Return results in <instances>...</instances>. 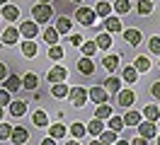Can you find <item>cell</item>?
Segmentation results:
<instances>
[{"label": "cell", "instance_id": "6da1fadb", "mask_svg": "<svg viewBox=\"0 0 160 145\" xmlns=\"http://www.w3.org/2000/svg\"><path fill=\"white\" fill-rule=\"evenodd\" d=\"M53 15V10H51V2H39V5H32V17L37 24H46Z\"/></svg>", "mask_w": 160, "mask_h": 145}, {"label": "cell", "instance_id": "7a4b0ae2", "mask_svg": "<svg viewBox=\"0 0 160 145\" xmlns=\"http://www.w3.org/2000/svg\"><path fill=\"white\" fill-rule=\"evenodd\" d=\"M95 10H90V7H78L75 10V19H78L82 27H95Z\"/></svg>", "mask_w": 160, "mask_h": 145}, {"label": "cell", "instance_id": "3957f363", "mask_svg": "<svg viewBox=\"0 0 160 145\" xmlns=\"http://www.w3.org/2000/svg\"><path fill=\"white\" fill-rule=\"evenodd\" d=\"M68 97L70 102H73V106H85V102H88V89L85 87H73V89H68Z\"/></svg>", "mask_w": 160, "mask_h": 145}, {"label": "cell", "instance_id": "277c9868", "mask_svg": "<svg viewBox=\"0 0 160 145\" xmlns=\"http://www.w3.org/2000/svg\"><path fill=\"white\" fill-rule=\"evenodd\" d=\"M133 102H136V94H133L131 89H119V92H117V104H119V106L129 109Z\"/></svg>", "mask_w": 160, "mask_h": 145}, {"label": "cell", "instance_id": "5b68a950", "mask_svg": "<svg viewBox=\"0 0 160 145\" xmlns=\"http://www.w3.org/2000/svg\"><path fill=\"white\" fill-rule=\"evenodd\" d=\"M88 99H92L95 104H104V102H109V94H107L104 87H92L88 92Z\"/></svg>", "mask_w": 160, "mask_h": 145}, {"label": "cell", "instance_id": "8992f818", "mask_svg": "<svg viewBox=\"0 0 160 145\" xmlns=\"http://www.w3.org/2000/svg\"><path fill=\"white\" fill-rule=\"evenodd\" d=\"M121 34H124V41H126L129 46H141V41H143L138 29H124Z\"/></svg>", "mask_w": 160, "mask_h": 145}, {"label": "cell", "instance_id": "52a82bcc", "mask_svg": "<svg viewBox=\"0 0 160 145\" xmlns=\"http://www.w3.org/2000/svg\"><path fill=\"white\" fill-rule=\"evenodd\" d=\"M20 34L24 39H34L37 36V34H39V24H37V22H22V27H20Z\"/></svg>", "mask_w": 160, "mask_h": 145}, {"label": "cell", "instance_id": "ba28073f", "mask_svg": "<svg viewBox=\"0 0 160 145\" xmlns=\"http://www.w3.org/2000/svg\"><path fill=\"white\" fill-rule=\"evenodd\" d=\"M66 75H68V70H66L63 65H56V68L49 70L46 80H49V82H66Z\"/></svg>", "mask_w": 160, "mask_h": 145}, {"label": "cell", "instance_id": "9c48e42d", "mask_svg": "<svg viewBox=\"0 0 160 145\" xmlns=\"http://www.w3.org/2000/svg\"><path fill=\"white\" fill-rule=\"evenodd\" d=\"M10 140H12L15 145H24L27 140H29V133H27V128H22V126L12 128V133H10Z\"/></svg>", "mask_w": 160, "mask_h": 145}, {"label": "cell", "instance_id": "30bf717a", "mask_svg": "<svg viewBox=\"0 0 160 145\" xmlns=\"http://www.w3.org/2000/svg\"><path fill=\"white\" fill-rule=\"evenodd\" d=\"M138 133H141V138H146V140L155 138V123H153V121H141L138 123Z\"/></svg>", "mask_w": 160, "mask_h": 145}, {"label": "cell", "instance_id": "8fae6325", "mask_svg": "<svg viewBox=\"0 0 160 145\" xmlns=\"http://www.w3.org/2000/svg\"><path fill=\"white\" fill-rule=\"evenodd\" d=\"M17 39H20V29L8 27L5 31H2V44H5V46H12V44H17Z\"/></svg>", "mask_w": 160, "mask_h": 145}, {"label": "cell", "instance_id": "7c38bea8", "mask_svg": "<svg viewBox=\"0 0 160 145\" xmlns=\"http://www.w3.org/2000/svg\"><path fill=\"white\" fill-rule=\"evenodd\" d=\"M78 70L82 73V75H92V73H95V63H92V58L90 56H82L78 60Z\"/></svg>", "mask_w": 160, "mask_h": 145}, {"label": "cell", "instance_id": "4fadbf2b", "mask_svg": "<svg viewBox=\"0 0 160 145\" xmlns=\"http://www.w3.org/2000/svg\"><path fill=\"white\" fill-rule=\"evenodd\" d=\"M10 116H24L27 114V102H22V99H17V102H10Z\"/></svg>", "mask_w": 160, "mask_h": 145}, {"label": "cell", "instance_id": "5bb4252c", "mask_svg": "<svg viewBox=\"0 0 160 145\" xmlns=\"http://www.w3.org/2000/svg\"><path fill=\"white\" fill-rule=\"evenodd\" d=\"M2 85H5V89H8V92L12 94V92H17V89L22 87V80H20L17 75H8V77H5V82H2Z\"/></svg>", "mask_w": 160, "mask_h": 145}, {"label": "cell", "instance_id": "9a60e30c", "mask_svg": "<svg viewBox=\"0 0 160 145\" xmlns=\"http://www.w3.org/2000/svg\"><path fill=\"white\" fill-rule=\"evenodd\" d=\"M2 17L8 19V22H15V19L20 17V7L17 5H2Z\"/></svg>", "mask_w": 160, "mask_h": 145}, {"label": "cell", "instance_id": "2e32d148", "mask_svg": "<svg viewBox=\"0 0 160 145\" xmlns=\"http://www.w3.org/2000/svg\"><path fill=\"white\" fill-rule=\"evenodd\" d=\"M104 29H107L109 34H117V31H121V22H119V17H104Z\"/></svg>", "mask_w": 160, "mask_h": 145}, {"label": "cell", "instance_id": "e0dca14e", "mask_svg": "<svg viewBox=\"0 0 160 145\" xmlns=\"http://www.w3.org/2000/svg\"><path fill=\"white\" fill-rule=\"evenodd\" d=\"M121 118H124V126H129V128H133V126L141 123V114L138 111H126Z\"/></svg>", "mask_w": 160, "mask_h": 145}, {"label": "cell", "instance_id": "ac0fdd59", "mask_svg": "<svg viewBox=\"0 0 160 145\" xmlns=\"http://www.w3.org/2000/svg\"><path fill=\"white\" fill-rule=\"evenodd\" d=\"M51 94L56 97V99L68 97V85H66V82H53V87H51Z\"/></svg>", "mask_w": 160, "mask_h": 145}, {"label": "cell", "instance_id": "d6986e66", "mask_svg": "<svg viewBox=\"0 0 160 145\" xmlns=\"http://www.w3.org/2000/svg\"><path fill=\"white\" fill-rule=\"evenodd\" d=\"M104 89L112 92V94H117V92L121 89V80L119 77H107V80H104Z\"/></svg>", "mask_w": 160, "mask_h": 145}, {"label": "cell", "instance_id": "ffe728a7", "mask_svg": "<svg viewBox=\"0 0 160 145\" xmlns=\"http://www.w3.org/2000/svg\"><path fill=\"white\" fill-rule=\"evenodd\" d=\"M95 44H97V48H102V51H107V48L112 46V34H109V31H104V34H100V36L95 39Z\"/></svg>", "mask_w": 160, "mask_h": 145}, {"label": "cell", "instance_id": "44dd1931", "mask_svg": "<svg viewBox=\"0 0 160 145\" xmlns=\"http://www.w3.org/2000/svg\"><path fill=\"white\" fill-rule=\"evenodd\" d=\"M133 68H136L138 73H148V70H150V60H148V56H138L136 60H133Z\"/></svg>", "mask_w": 160, "mask_h": 145}, {"label": "cell", "instance_id": "7402d4cb", "mask_svg": "<svg viewBox=\"0 0 160 145\" xmlns=\"http://www.w3.org/2000/svg\"><path fill=\"white\" fill-rule=\"evenodd\" d=\"M85 128H88L90 135H100L102 131H104V121H102V118H95V121H90V126H85Z\"/></svg>", "mask_w": 160, "mask_h": 145}, {"label": "cell", "instance_id": "603a6c76", "mask_svg": "<svg viewBox=\"0 0 160 145\" xmlns=\"http://www.w3.org/2000/svg\"><path fill=\"white\" fill-rule=\"evenodd\" d=\"M53 29H56L58 34H70V19H68V17H58Z\"/></svg>", "mask_w": 160, "mask_h": 145}, {"label": "cell", "instance_id": "cb8c5ba5", "mask_svg": "<svg viewBox=\"0 0 160 145\" xmlns=\"http://www.w3.org/2000/svg\"><path fill=\"white\" fill-rule=\"evenodd\" d=\"M22 53L27 58H34L37 56V44H34V39H27L24 44H22Z\"/></svg>", "mask_w": 160, "mask_h": 145}, {"label": "cell", "instance_id": "d4e9b609", "mask_svg": "<svg viewBox=\"0 0 160 145\" xmlns=\"http://www.w3.org/2000/svg\"><path fill=\"white\" fill-rule=\"evenodd\" d=\"M22 87H24V89H37V87H39V77L34 75V73L24 75V80H22Z\"/></svg>", "mask_w": 160, "mask_h": 145}, {"label": "cell", "instance_id": "484cf974", "mask_svg": "<svg viewBox=\"0 0 160 145\" xmlns=\"http://www.w3.org/2000/svg\"><path fill=\"white\" fill-rule=\"evenodd\" d=\"M100 140H102L104 145L117 143V140H119V133H117V131H112V128H109V131H102V133H100Z\"/></svg>", "mask_w": 160, "mask_h": 145}, {"label": "cell", "instance_id": "4316f807", "mask_svg": "<svg viewBox=\"0 0 160 145\" xmlns=\"http://www.w3.org/2000/svg\"><path fill=\"white\" fill-rule=\"evenodd\" d=\"M112 116V106L107 104V102H104V104H97V111H95V118H102V121H104V118H109Z\"/></svg>", "mask_w": 160, "mask_h": 145}, {"label": "cell", "instance_id": "83f0119b", "mask_svg": "<svg viewBox=\"0 0 160 145\" xmlns=\"http://www.w3.org/2000/svg\"><path fill=\"white\" fill-rule=\"evenodd\" d=\"M143 116H146L148 121H153V123H155V121L160 118V111H158V106H150V104H146V109H143Z\"/></svg>", "mask_w": 160, "mask_h": 145}, {"label": "cell", "instance_id": "f1b7e54d", "mask_svg": "<svg viewBox=\"0 0 160 145\" xmlns=\"http://www.w3.org/2000/svg\"><path fill=\"white\" fill-rule=\"evenodd\" d=\"M102 65L107 68V70H117V68H119V56H114V53H112V56H104V60H102Z\"/></svg>", "mask_w": 160, "mask_h": 145}, {"label": "cell", "instance_id": "f546056e", "mask_svg": "<svg viewBox=\"0 0 160 145\" xmlns=\"http://www.w3.org/2000/svg\"><path fill=\"white\" fill-rule=\"evenodd\" d=\"M44 41L49 44V46H53V44H58V31L53 27H49L46 31H44Z\"/></svg>", "mask_w": 160, "mask_h": 145}, {"label": "cell", "instance_id": "4dcf8cb0", "mask_svg": "<svg viewBox=\"0 0 160 145\" xmlns=\"http://www.w3.org/2000/svg\"><path fill=\"white\" fill-rule=\"evenodd\" d=\"M32 121H34V126H39V128H44V126L49 123V116L44 114V111H34V114H32Z\"/></svg>", "mask_w": 160, "mask_h": 145}, {"label": "cell", "instance_id": "1f68e13d", "mask_svg": "<svg viewBox=\"0 0 160 145\" xmlns=\"http://www.w3.org/2000/svg\"><path fill=\"white\" fill-rule=\"evenodd\" d=\"M121 75H124V80H126V82H136V77H138V70H136L133 65H126Z\"/></svg>", "mask_w": 160, "mask_h": 145}, {"label": "cell", "instance_id": "d6a6232c", "mask_svg": "<svg viewBox=\"0 0 160 145\" xmlns=\"http://www.w3.org/2000/svg\"><path fill=\"white\" fill-rule=\"evenodd\" d=\"M66 133H68V131H66V126H63V123H53V126H51V131H49L51 138H63Z\"/></svg>", "mask_w": 160, "mask_h": 145}, {"label": "cell", "instance_id": "836d02e7", "mask_svg": "<svg viewBox=\"0 0 160 145\" xmlns=\"http://www.w3.org/2000/svg\"><path fill=\"white\" fill-rule=\"evenodd\" d=\"M49 58L51 60H61V58H63V46H58V44L49 46Z\"/></svg>", "mask_w": 160, "mask_h": 145}, {"label": "cell", "instance_id": "e575fe53", "mask_svg": "<svg viewBox=\"0 0 160 145\" xmlns=\"http://www.w3.org/2000/svg\"><path fill=\"white\" fill-rule=\"evenodd\" d=\"M109 12H112V5H109V2H97L95 15H100V17H109Z\"/></svg>", "mask_w": 160, "mask_h": 145}, {"label": "cell", "instance_id": "d590c367", "mask_svg": "<svg viewBox=\"0 0 160 145\" xmlns=\"http://www.w3.org/2000/svg\"><path fill=\"white\" fill-rule=\"evenodd\" d=\"M112 7L117 10L119 15H126V12H129V10H131V2H129V0H117V2L112 5Z\"/></svg>", "mask_w": 160, "mask_h": 145}, {"label": "cell", "instance_id": "8d00e7d4", "mask_svg": "<svg viewBox=\"0 0 160 145\" xmlns=\"http://www.w3.org/2000/svg\"><path fill=\"white\" fill-rule=\"evenodd\" d=\"M109 128L119 133L121 128H124V118H121V116H114V114H112V116H109Z\"/></svg>", "mask_w": 160, "mask_h": 145}, {"label": "cell", "instance_id": "74e56055", "mask_svg": "<svg viewBox=\"0 0 160 145\" xmlns=\"http://www.w3.org/2000/svg\"><path fill=\"white\" fill-rule=\"evenodd\" d=\"M85 133H88V128H85L82 123H73L70 126V135H73V138H82Z\"/></svg>", "mask_w": 160, "mask_h": 145}, {"label": "cell", "instance_id": "f35d334b", "mask_svg": "<svg viewBox=\"0 0 160 145\" xmlns=\"http://www.w3.org/2000/svg\"><path fill=\"white\" fill-rule=\"evenodd\" d=\"M136 10H138V15H150V12H153V2H150V0H141Z\"/></svg>", "mask_w": 160, "mask_h": 145}, {"label": "cell", "instance_id": "ab89813d", "mask_svg": "<svg viewBox=\"0 0 160 145\" xmlns=\"http://www.w3.org/2000/svg\"><path fill=\"white\" fill-rule=\"evenodd\" d=\"M80 46H82V53H85V56H95V51H97V44H95V41H88V44H80Z\"/></svg>", "mask_w": 160, "mask_h": 145}, {"label": "cell", "instance_id": "60d3db41", "mask_svg": "<svg viewBox=\"0 0 160 145\" xmlns=\"http://www.w3.org/2000/svg\"><path fill=\"white\" fill-rule=\"evenodd\" d=\"M10 133H12L10 123H0V140H10Z\"/></svg>", "mask_w": 160, "mask_h": 145}, {"label": "cell", "instance_id": "b9f144b4", "mask_svg": "<svg viewBox=\"0 0 160 145\" xmlns=\"http://www.w3.org/2000/svg\"><path fill=\"white\" fill-rule=\"evenodd\" d=\"M148 46H150V51H153V53H160V36H150Z\"/></svg>", "mask_w": 160, "mask_h": 145}, {"label": "cell", "instance_id": "7bdbcfd3", "mask_svg": "<svg viewBox=\"0 0 160 145\" xmlns=\"http://www.w3.org/2000/svg\"><path fill=\"white\" fill-rule=\"evenodd\" d=\"M10 102H12L10 92H8V89H0V106H8Z\"/></svg>", "mask_w": 160, "mask_h": 145}, {"label": "cell", "instance_id": "ee69618b", "mask_svg": "<svg viewBox=\"0 0 160 145\" xmlns=\"http://www.w3.org/2000/svg\"><path fill=\"white\" fill-rule=\"evenodd\" d=\"M150 94L155 97V99H160V80H158V82H155L153 87H150Z\"/></svg>", "mask_w": 160, "mask_h": 145}, {"label": "cell", "instance_id": "f6af8a7d", "mask_svg": "<svg viewBox=\"0 0 160 145\" xmlns=\"http://www.w3.org/2000/svg\"><path fill=\"white\" fill-rule=\"evenodd\" d=\"M70 44L80 46V44H82V36H80V34H70Z\"/></svg>", "mask_w": 160, "mask_h": 145}, {"label": "cell", "instance_id": "bcb514c9", "mask_svg": "<svg viewBox=\"0 0 160 145\" xmlns=\"http://www.w3.org/2000/svg\"><path fill=\"white\" fill-rule=\"evenodd\" d=\"M129 145H148V143H146V138H141V135H138V138H133Z\"/></svg>", "mask_w": 160, "mask_h": 145}, {"label": "cell", "instance_id": "7dc6e473", "mask_svg": "<svg viewBox=\"0 0 160 145\" xmlns=\"http://www.w3.org/2000/svg\"><path fill=\"white\" fill-rule=\"evenodd\" d=\"M8 77V68H5V63H0V80H5Z\"/></svg>", "mask_w": 160, "mask_h": 145}, {"label": "cell", "instance_id": "c3c4849f", "mask_svg": "<svg viewBox=\"0 0 160 145\" xmlns=\"http://www.w3.org/2000/svg\"><path fill=\"white\" fill-rule=\"evenodd\" d=\"M41 145H56V140H51V135H49L46 140H41Z\"/></svg>", "mask_w": 160, "mask_h": 145}, {"label": "cell", "instance_id": "681fc988", "mask_svg": "<svg viewBox=\"0 0 160 145\" xmlns=\"http://www.w3.org/2000/svg\"><path fill=\"white\" fill-rule=\"evenodd\" d=\"M114 145H129V140H117Z\"/></svg>", "mask_w": 160, "mask_h": 145}, {"label": "cell", "instance_id": "f907efd6", "mask_svg": "<svg viewBox=\"0 0 160 145\" xmlns=\"http://www.w3.org/2000/svg\"><path fill=\"white\" fill-rule=\"evenodd\" d=\"M90 145H104L102 140H90Z\"/></svg>", "mask_w": 160, "mask_h": 145}, {"label": "cell", "instance_id": "816d5d0a", "mask_svg": "<svg viewBox=\"0 0 160 145\" xmlns=\"http://www.w3.org/2000/svg\"><path fill=\"white\" fill-rule=\"evenodd\" d=\"M66 145H80V143H78V140H68Z\"/></svg>", "mask_w": 160, "mask_h": 145}, {"label": "cell", "instance_id": "f5cc1de1", "mask_svg": "<svg viewBox=\"0 0 160 145\" xmlns=\"http://www.w3.org/2000/svg\"><path fill=\"white\" fill-rule=\"evenodd\" d=\"M5 2H10V0H0V5H5Z\"/></svg>", "mask_w": 160, "mask_h": 145}, {"label": "cell", "instance_id": "db71d44e", "mask_svg": "<svg viewBox=\"0 0 160 145\" xmlns=\"http://www.w3.org/2000/svg\"><path fill=\"white\" fill-rule=\"evenodd\" d=\"M0 118H2V106H0Z\"/></svg>", "mask_w": 160, "mask_h": 145}, {"label": "cell", "instance_id": "11a10c76", "mask_svg": "<svg viewBox=\"0 0 160 145\" xmlns=\"http://www.w3.org/2000/svg\"><path fill=\"white\" fill-rule=\"evenodd\" d=\"M39 2H51V0H39Z\"/></svg>", "mask_w": 160, "mask_h": 145}, {"label": "cell", "instance_id": "9f6ffc18", "mask_svg": "<svg viewBox=\"0 0 160 145\" xmlns=\"http://www.w3.org/2000/svg\"><path fill=\"white\" fill-rule=\"evenodd\" d=\"M73 2H82V0H73Z\"/></svg>", "mask_w": 160, "mask_h": 145}, {"label": "cell", "instance_id": "6f0895ef", "mask_svg": "<svg viewBox=\"0 0 160 145\" xmlns=\"http://www.w3.org/2000/svg\"><path fill=\"white\" fill-rule=\"evenodd\" d=\"M158 145H160V135H158Z\"/></svg>", "mask_w": 160, "mask_h": 145}, {"label": "cell", "instance_id": "680465c9", "mask_svg": "<svg viewBox=\"0 0 160 145\" xmlns=\"http://www.w3.org/2000/svg\"><path fill=\"white\" fill-rule=\"evenodd\" d=\"M158 111H160V106H158Z\"/></svg>", "mask_w": 160, "mask_h": 145}]
</instances>
